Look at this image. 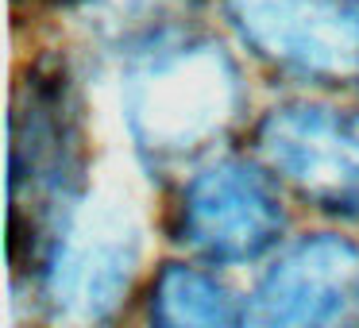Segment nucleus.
<instances>
[{
	"label": "nucleus",
	"mask_w": 359,
	"mask_h": 328,
	"mask_svg": "<svg viewBox=\"0 0 359 328\" xmlns=\"http://www.w3.org/2000/svg\"><path fill=\"white\" fill-rule=\"evenodd\" d=\"M140 232L124 212H74L39 266L43 305L58 328H104L128 301Z\"/></svg>",
	"instance_id": "4"
},
{
	"label": "nucleus",
	"mask_w": 359,
	"mask_h": 328,
	"mask_svg": "<svg viewBox=\"0 0 359 328\" xmlns=\"http://www.w3.org/2000/svg\"><path fill=\"white\" fill-rule=\"evenodd\" d=\"M86 135L66 70L39 62L27 70L12 112V259L35 274L58 232L81 209Z\"/></svg>",
	"instance_id": "2"
},
{
	"label": "nucleus",
	"mask_w": 359,
	"mask_h": 328,
	"mask_svg": "<svg viewBox=\"0 0 359 328\" xmlns=\"http://www.w3.org/2000/svg\"><path fill=\"white\" fill-rule=\"evenodd\" d=\"M255 147L297 197L359 220V112L309 101L282 104L259 120Z\"/></svg>",
	"instance_id": "5"
},
{
	"label": "nucleus",
	"mask_w": 359,
	"mask_h": 328,
	"mask_svg": "<svg viewBox=\"0 0 359 328\" xmlns=\"http://www.w3.org/2000/svg\"><path fill=\"white\" fill-rule=\"evenodd\" d=\"M255 58L317 86L359 81V0H220Z\"/></svg>",
	"instance_id": "3"
},
{
	"label": "nucleus",
	"mask_w": 359,
	"mask_h": 328,
	"mask_svg": "<svg viewBox=\"0 0 359 328\" xmlns=\"http://www.w3.org/2000/svg\"><path fill=\"white\" fill-rule=\"evenodd\" d=\"M151 328H236V301L212 274L166 263L151 286Z\"/></svg>",
	"instance_id": "8"
},
{
	"label": "nucleus",
	"mask_w": 359,
	"mask_h": 328,
	"mask_svg": "<svg viewBox=\"0 0 359 328\" xmlns=\"http://www.w3.org/2000/svg\"><path fill=\"white\" fill-rule=\"evenodd\" d=\"M135 151L155 174H174L209 155L243 112L236 62L209 39L174 35L140 50L124 81Z\"/></svg>",
	"instance_id": "1"
},
{
	"label": "nucleus",
	"mask_w": 359,
	"mask_h": 328,
	"mask_svg": "<svg viewBox=\"0 0 359 328\" xmlns=\"http://www.w3.org/2000/svg\"><path fill=\"white\" fill-rule=\"evenodd\" d=\"M282 201L251 163H217L194 174L178 205V240L212 263H248L282 235Z\"/></svg>",
	"instance_id": "7"
},
{
	"label": "nucleus",
	"mask_w": 359,
	"mask_h": 328,
	"mask_svg": "<svg viewBox=\"0 0 359 328\" xmlns=\"http://www.w3.org/2000/svg\"><path fill=\"white\" fill-rule=\"evenodd\" d=\"M243 328H359V247L344 235H305L243 309Z\"/></svg>",
	"instance_id": "6"
},
{
	"label": "nucleus",
	"mask_w": 359,
	"mask_h": 328,
	"mask_svg": "<svg viewBox=\"0 0 359 328\" xmlns=\"http://www.w3.org/2000/svg\"><path fill=\"white\" fill-rule=\"evenodd\" d=\"M93 16V27L128 50H147L182 32V20L197 8V0H81Z\"/></svg>",
	"instance_id": "9"
}]
</instances>
